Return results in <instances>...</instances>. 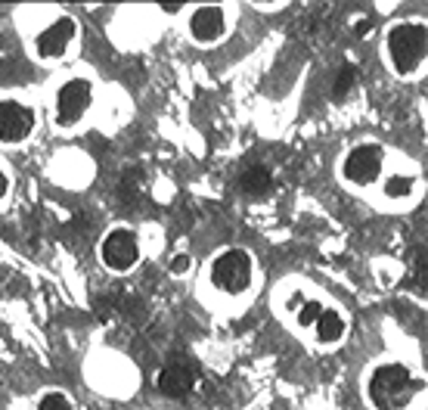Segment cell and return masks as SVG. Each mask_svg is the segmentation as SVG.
<instances>
[{
    "label": "cell",
    "mask_w": 428,
    "mask_h": 410,
    "mask_svg": "<svg viewBox=\"0 0 428 410\" xmlns=\"http://www.w3.org/2000/svg\"><path fill=\"white\" fill-rule=\"evenodd\" d=\"M419 392H422V382L413 379L410 370L400 363H382L370 376V401L379 410H404Z\"/></svg>",
    "instance_id": "1"
},
{
    "label": "cell",
    "mask_w": 428,
    "mask_h": 410,
    "mask_svg": "<svg viewBox=\"0 0 428 410\" xmlns=\"http://www.w3.org/2000/svg\"><path fill=\"white\" fill-rule=\"evenodd\" d=\"M388 56L397 72H413L425 59V25L404 22L388 35Z\"/></svg>",
    "instance_id": "2"
},
{
    "label": "cell",
    "mask_w": 428,
    "mask_h": 410,
    "mask_svg": "<svg viewBox=\"0 0 428 410\" xmlns=\"http://www.w3.org/2000/svg\"><path fill=\"white\" fill-rule=\"evenodd\" d=\"M211 280L224 293H242L252 283V258L245 252H239V249H230V252L217 255V261L211 268Z\"/></svg>",
    "instance_id": "3"
},
{
    "label": "cell",
    "mask_w": 428,
    "mask_h": 410,
    "mask_svg": "<svg viewBox=\"0 0 428 410\" xmlns=\"http://www.w3.org/2000/svg\"><path fill=\"white\" fill-rule=\"evenodd\" d=\"M379 171H382V149L376 143H360L345 158V177L351 183H360V187L376 181Z\"/></svg>",
    "instance_id": "4"
},
{
    "label": "cell",
    "mask_w": 428,
    "mask_h": 410,
    "mask_svg": "<svg viewBox=\"0 0 428 410\" xmlns=\"http://www.w3.org/2000/svg\"><path fill=\"white\" fill-rule=\"evenodd\" d=\"M90 81H84V78H72V81L63 84V90H59L56 97V118L59 124H75L78 118L84 115V109L90 106Z\"/></svg>",
    "instance_id": "5"
},
{
    "label": "cell",
    "mask_w": 428,
    "mask_h": 410,
    "mask_svg": "<svg viewBox=\"0 0 428 410\" xmlns=\"http://www.w3.org/2000/svg\"><path fill=\"white\" fill-rule=\"evenodd\" d=\"M35 131V112L28 106L6 100L0 103V140L6 143H19Z\"/></svg>",
    "instance_id": "6"
},
{
    "label": "cell",
    "mask_w": 428,
    "mask_h": 410,
    "mask_svg": "<svg viewBox=\"0 0 428 410\" xmlns=\"http://www.w3.org/2000/svg\"><path fill=\"white\" fill-rule=\"evenodd\" d=\"M196 386V363L190 358H171L165 363V370L158 373V388L171 398H183L190 395V388Z\"/></svg>",
    "instance_id": "7"
},
{
    "label": "cell",
    "mask_w": 428,
    "mask_h": 410,
    "mask_svg": "<svg viewBox=\"0 0 428 410\" xmlns=\"http://www.w3.org/2000/svg\"><path fill=\"white\" fill-rule=\"evenodd\" d=\"M137 240H133L131 230H112L103 243V261L115 270H128L137 261Z\"/></svg>",
    "instance_id": "8"
},
{
    "label": "cell",
    "mask_w": 428,
    "mask_h": 410,
    "mask_svg": "<svg viewBox=\"0 0 428 410\" xmlns=\"http://www.w3.org/2000/svg\"><path fill=\"white\" fill-rule=\"evenodd\" d=\"M72 38H75V22H72V19H56L50 28H44L41 35H38V53H41L44 59L63 56V53L69 50Z\"/></svg>",
    "instance_id": "9"
},
{
    "label": "cell",
    "mask_w": 428,
    "mask_h": 410,
    "mask_svg": "<svg viewBox=\"0 0 428 410\" xmlns=\"http://www.w3.org/2000/svg\"><path fill=\"white\" fill-rule=\"evenodd\" d=\"M224 10L220 6H202V10L192 13L190 19V31L196 41H214V38L224 35Z\"/></svg>",
    "instance_id": "10"
},
{
    "label": "cell",
    "mask_w": 428,
    "mask_h": 410,
    "mask_svg": "<svg viewBox=\"0 0 428 410\" xmlns=\"http://www.w3.org/2000/svg\"><path fill=\"white\" fill-rule=\"evenodd\" d=\"M239 187L249 196H264L267 190H270V171H267L264 165H249V168L242 171V177H239Z\"/></svg>",
    "instance_id": "11"
},
{
    "label": "cell",
    "mask_w": 428,
    "mask_h": 410,
    "mask_svg": "<svg viewBox=\"0 0 428 410\" xmlns=\"http://www.w3.org/2000/svg\"><path fill=\"white\" fill-rule=\"evenodd\" d=\"M317 339L320 342H332V339H338V336L345 333V320L338 317V311H326L323 308V314L317 317Z\"/></svg>",
    "instance_id": "12"
},
{
    "label": "cell",
    "mask_w": 428,
    "mask_h": 410,
    "mask_svg": "<svg viewBox=\"0 0 428 410\" xmlns=\"http://www.w3.org/2000/svg\"><path fill=\"white\" fill-rule=\"evenodd\" d=\"M413 187H416V181H413V177H406V174H394V177H388L385 193L391 196V199H404V196H410V193H413Z\"/></svg>",
    "instance_id": "13"
},
{
    "label": "cell",
    "mask_w": 428,
    "mask_h": 410,
    "mask_svg": "<svg viewBox=\"0 0 428 410\" xmlns=\"http://www.w3.org/2000/svg\"><path fill=\"white\" fill-rule=\"evenodd\" d=\"M354 81H357V69H354V65H345V69L338 72L336 84H332V97H336V100L347 97L351 94V88H354Z\"/></svg>",
    "instance_id": "14"
},
{
    "label": "cell",
    "mask_w": 428,
    "mask_h": 410,
    "mask_svg": "<svg viewBox=\"0 0 428 410\" xmlns=\"http://www.w3.org/2000/svg\"><path fill=\"white\" fill-rule=\"evenodd\" d=\"M38 410H72V401L65 398V395H59V392H50V395H44L41 398Z\"/></svg>",
    "instance_id": "15"
},
{
    "label": "cell",
    "mask_w": 428,
    "mask_h": 410,
    "mask_svg": "<svg viewBox=\"0 0 428 410\" xmlns=\"http://www.w3.org/2000/svg\"><path fill=\"white\" fill-rule=\"evenodd\" d=\"M320 314H323V305H320V302H307L304 311L298 314V323L301 327H311V323H317Z\"/></svg>",
    "instance_id": "16"
},
{
    "label": "cell",
    "mask_w": 428,
    "mask_h": 410,
    "mask_svg": "<svg viewBox=\"0 0 428 410\" xmlns=\"http://www.w3.org/2000/svg\"><path fill=\"white\" fill-rule=\"evenodd\" d=\"M186 268H190V258H186V255H177V258L171 261V270H177V274H183Z\"/></svg>",
    "instance_id": "17"
},
{
    "label": "cell",
    "mask_w": 428,
    "mask_h": 410,
    "mask_svg": "<svg viewBox=\"0 0 428 410\" xmlns=\"http://www.w3.org/2000/svg\"><path fill=\"white\" fill-rule=\"evenodd\" d=\"M6 193V177H3V171H0V196Z\"/></svg>",
    "instance_id": "18"
}]
</instances>
